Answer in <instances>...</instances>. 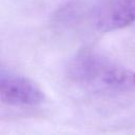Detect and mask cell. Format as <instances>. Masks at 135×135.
Listing matches in <instances>:
<instances>
[{"label":"cell","instance_id":"obj_4","mask_svg":"<svg viewBox=\"0 0 135 135\" xmlns=\"http://www.w3.org/2000/svg\"><path fill=\"white\" fill-rule=\"evenodd\" d=\"M90 7L81 0H69L58 6L52 15V21L60 27H72L79 24L84 18L89 19Z\"/></svg>","mask_w":135,"mask_h":135},{"label":"cell","instance_id":"obj_1","mask_svg":"<svg viewBox=\"0 0 135 135\" xmlns=\"http://www.w3.org/2000/svg\"><path fill=\"white\" fill-rule=\"evenodd\" d=\"M65 75L93 93L119 95L135 92V71L95 50L78 51L68 62Z\"/></svg>","mask_w":135,"mask_h":135},{"label":"cell","instance_id":"obj_3","mask_svg":"<svg viewBox=\"0 0 135 135\" xmlns=\"http://www.w3.org/2000/svg\"><path fill=\"white\" fill-rule=\"evenodd\" d=\"M89 21L99 33H110L135 21V0H100L90 7Z\"/></svg>","mask_w":135,"mask_h":135},{"label":"cell","instance_id":"obj_2","mask_svg":"<svg viewBox=\"0 0 135 135\" xmlns=\"http://www.w3.org/2000/svg\"><path fill=\"white\" fill-rule=\"evenodd\" d=\"M0 98L3 104L9 107H36L43 102L44 93L32 79L2 66Z\"/></svg>","mask_w":135,"mask_h":135}]
</instances>
